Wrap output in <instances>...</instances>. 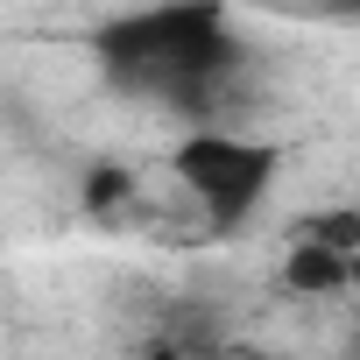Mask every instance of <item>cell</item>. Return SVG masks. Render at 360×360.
Masks as SVG:
<instances>
[{
    "mask_svg": "<svg viewBox=\"0 0 360 360\" xmlns=\"http://www.w3.org/2000/svg\"><path fill=\"white\" fill-rule=\"evenodd\" d=\"M176 176L198 191V205L212 212V226H240L262 191L276 184V148L269 141H248V134H191L176 148Z\"/></svg>",
    "mask_w": 360,
    "mask_h": 360,
    "instance_id": "cell-2",
    "label": "cell"
},
{
    "mask_svg": "<svg viewBox=\"0 0 360 360\" xmlns=\"http://www.w3.org/2000/svg\"><path fill=\"white\" fill-rule=\"evenodd\" d=\"M346 276H353V262H339V255H325V248H290V262H283V283L290 290H304V297H332V290H346Z\"/></svg>",
    "mask_w": 360,
    "mask_h": 360,
    "instance_id": "cell-3",
    "label": "cell"
},
{
    "mask_svg": "<svg viewBox=\"0 0 360 360\" xmlns=\"http://www.w3.org/2000/svg\"><path fill=\"white\" fill-rule=\"evenodd\" d=\"M255 360H290V353H255Z\"/></svg>",
    "mask_w": 360,
    "mask_h": 360,
    "instance_id": "cell-6",
    "label": "cell"
},
{
    "mask_svg": "<svg viewBox=\"0 0 360 360\" xmlns=\"http://www.w3.org/2000/svg\"><path fill=\"white\" fill-rule=\"evenodd\" d=\"M127 191H134V176L113 169V162H99V169H92V184H85V205H92V212H113Z\"/></svg>",
    "mask_w": 360,
    "mask_h": 360,
    "instance_id": "cell-5",
    "label": "cell"
},
{
    "mask_svg": "<svg viewBox=\"0 0 360 360\" xmlns=\"http://www.w3.org/2000/svg\"><path fill=\"white\" fill-rule=\"evenodd\" d=\"M304 248H325V255L353 262L360 255V212H311L304 219Z\"/></svg>",
    "mask_w": 360,
    "mask_h": 360,
    "instance_id": "cell-4",
    "label": "cell"
},
{
    "mask_svg": "<svg viewBox=\"0 0 360 360\" xmlns=\"http://www.w3.org/2000/svg\"><path fill=\"white\" fill-rule=\"evenodd\" d=\"M99 57L120 85L134 92H162L176 106H191L226 64H233V29L219 8H148V15H120L99 29Z\"/></svg>",
    "mask_w": 360,
    "mask_h": 360,
    "instance_id": "cell-1",
    "label": "cell"
}]
</instances>
